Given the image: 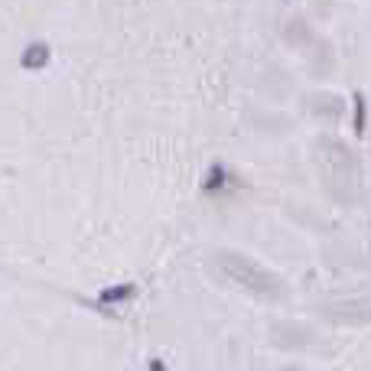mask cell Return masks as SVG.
Segmentation results:
<instances>
[{"label":"cell","mask_w":371,"mask_h":371,"mask_svg":"<svg viewBox=\"0 0 371 371\" xmlns=\"http://www.w3.org/2000/svg\"><path fill=\"white\" fill-rule=\"evenodd\" d=\"M49 62V46L46 43H30L20 55V65L23 69H43Z\"/></svg>","instance_id":"obj_1"},{"label":"cell","mask_w":371,"mask_h":371,"mask_svg":"<svg viewBox=\"0 0 371 371\" xmlns=\"http://www.w3.org/2000/svg\"><path fill=\"white\" fill-rule=\"evenodd\" d=\"M134 297V286L124 284V286H111V290H105L101 293V303H117V300H128Z\"/></svg>","instance_id":"obj_2"},{"label":"cell","mask_w":371,"mask_h":371,"mask_svg":"<svg viewBox=\"0 0 371 371\" xmlns=\"http://www.w3.org/2000/svg\"><path fill=\"white\" fill-rule=\"evenodd\" d=\"M150 371H163V365H159V361H153V368H150Z\"/></svg>","instance_id":"obj_3"}]
</instances>
